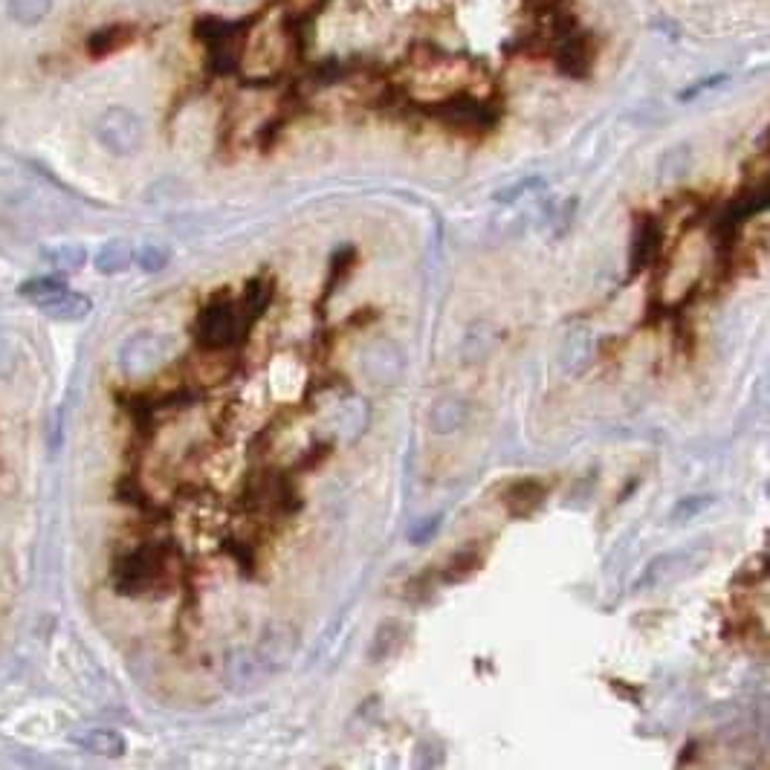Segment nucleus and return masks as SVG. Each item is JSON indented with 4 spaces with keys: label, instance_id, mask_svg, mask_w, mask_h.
<instances>
[{
    "label": "nucleus",
    "instance_id": "27",
    "mask_svg": "<svg viewBox=\"0 0 770 770\" xmlns=\"http://www.w3.org/2000/svg\"><path fill=\"white\" fill-rule=\"evenodd\" d=\"M478 565H481V556H478L475 550H461V553H455V556H452L446 579H452V582L467 579L469 574H475V571H478Z\"/></svg>",
    "mask_w": 770,
    "mask_h": 770
},
{
    "label": "nucleus",
    "instance_id": "31",
    "mask_svg": "<svg viewBox=\"0 0 770 770\" xmlns=\"http://www.w3.org/2000/svg\"><path fill=\"white\" fill-rule=\"evenodd\" d=\"M438 527H440V516L423 519V522H420V527H414L412 533H409V539H412L414 545H423L429 536H435V533H438Z\"/></svg>",
    "mask_w": 770,
    "mask_h": 770
},
{
    "label": "nucleus",
    "instance_id": "16",
    "mask_svg": "<svg viewBox=\"0 0 770 770\" xmlns=\"http://www.w3.org/2000/svg\"><path fill=\"white\" fill-rule=\"evenodd\" d=\"M76 742L82 744L87 753H93V756H105V759H119V756H125V750H128L125 736H122V733H116V730H108V727L87 730V733L79 736Z\"/></svg>",
    "mask_w": 770,
    "mask_h": 770
},
{
    "label": "nucleus",
    "instance_id": "3",
    "mask_svg": "<svg viewBox=\"0 0 770 770\" xmlns=\"http://www.w3.org/2000/svg\"><path fill=\"white\" fill-rule=\"evenodd\" d=\"M96 139L113 157H134L142 148L145 125L131 108H108L96 122Z\"/></svg>",
    "mask_w": 770,
    "mask_h": 770
},
{
    "label": "nucleus",
    "instance_id": "9",
    "mask_svg": "<svg viewBox=\"0 0 770 770\" xmlns=\"http://www.w3.org/2000/svg\"><path fill=\"white\" fill-rule=\"evenodd\" d=\"M438 119H443L446 125L452 128H467V131H481V128H490L495 122L493 110L469 96H455L449 102H443L435 108Z\"/></svg>",
    "mask_w": 770,
    "mask_h": 770
},
{
    "label": "nucleus",
    "instance_id": "8",
    "mask_svg": "<svg viewBox=\"0 0 770 770\" xmlns=\"http://www.w3.org/2000/svg\"><path fill=\"white\" fill-rule=\"evenodd\" d=\"M545 495H548V487L539 478H519L504 487L501 504L510 519H530L545 504Z\"/></svg>",
    "mask_w": 770,
    "mask_h": 770
},
{
    "label": "nucleus",
    "instance_id": "23",
    "mask_svg": "<svg viewBox=\"0 0 770 770\" xmlns=\"http://www.w3.org/2000/svg\"><path fill=\"white\" fill-rule=\"evenodd\" d=\"M64 290L67 287L61 281H55V278H32L27 284H21V296L27 302L38 304V307H47L50 302H55Z\"/></svg>",
    "mask_w": 770,
    "mask_h": 770
},
{
    "label": "nucleus",
    "instance_id": "17",
    "mask_svg": "<svg viewBox=\"0 0 770 770\" xmlns=\"http://www.w3.org/2000/svg\"><path fill=\"white\" fill-rule=\"evenodd\" d=\"M50 319L55 322H82L90 316L93 310V302L82 296V293H73V290H64L55 302H50L47 307H41Z\"/></svg>",
    "mask_w": 770,
    "mask_h": 770
},
{
    "label": "nucleus",
    "instance_id": "22",
    "mask_svg": "<svg viewBox=\"0 0 770 770\" xmlns=\"http://www.w3.org/2000/svg\"><path fill=\"white\" fill-rule=\"evenodd\" d=\"M273 296V284H267V278H252L244 290V313H247V325H252L270 304Z\"/></svg>",
    "mask_w": 770,
    "mask_h": 770
},
{
    "label": "nucleus",
    "instance_id": "26",
    "mask_svg": "<svg viewBox=\"0 0 770 770\" xmlns=\"http://www.w3.org/2000/svg\"><path fill=\"white\" fill-rule=\"evenodd\" d=\"M710 504H713V498H710V495H689V498H681V501L672 507L669 522L672 524L692 522V519H695V516H701Z\"/></svg>",
    "mask_w": 770,
    "mask_h": 770
},
{
    "label": "nucleus",
    "instance_id": "30",
    "mask_svg": "<svg viewBox=\"0 0 770 770\" xmlns=\"http://www.w3.org/2000/svg\"><path fill=\"white\" fill-rule=\"evenodd\" d=\"M533 189H545V180H539V177H527L524 183H516V186H510V189H504V192L495 194V200H498V203H516L519 197H524L527 192H533Z\"/></svg>",
    "mask_w": 770,
    "mask_h": 770
},
{
    "label": "nucleus",
    "instance_id": "12",
    "mask_svg": "<svg viewBox=\"0 0 770 770\" xmlns=\"http://www.w3.org/2000/svg\"><path fill=\"white\" fill-rule=\"evenodd\" d=\"M556 64L565 76H577L582 79L588 70H591V50H588V41L582 35H562L559 38V47H556Z\"/></svg>",
    "mask_w": 770,
    "mask_h": 770
},
{
    "label": "nucleus",
    "instance_id": "20",
    "mask_svg": "<svg viewBox=\"0 0 770 770\" xmlns=\"http://www.w3.org/2000/svg\"><path fill=\"white\" fill-rule=\"evenodd\" d=\"M9 18L21 27H38L50 12H53V0H9L6 3Z\"/></svg>",
    "mask_w": 770,
    "mask_h": 770
},
{
    "label": "nucleus",
    "instance_id": "29",
    "mask_svg": "<svg viewBox=\"0 0 770 770\" xmlns=\"http://www.w3.org/2000/svg\"><path fill=\"white\" fill-rule=\"evenodd\" d=\"M768 577V556L765 553H759V556H753V559H747L744 562V568L736 574V582H747V585H753L756 579H765Z\"/></svg>",
    "mask_w": 770,
    "mask_h": 770
},
{
    "label": "nucleus",
    "instance_id": "19",
    "mask_svg": "<svg viewBox=\"0 0 770 770\" xmlns=\"http://www.w3.org/2000/svg\"><path fill=\"white\" fill-rule=\"evenodd\" d=\"M131 261H134V249L122 238H113L108 244H102V249L96 252V270L102 275L125 273L131 267Z\"/></svg>",
    "mask_w": 770,
    "mask_h": 770
},
{
    "label": "nucleus",
    "instance_id": "32",
    "mask_svg": "<svg viewBox=\"0 0 770 770\" xmlns=\"http://www.w3.org/2000/svg\"><path fill=\"white\" fill-rule=\"evenodd\" d=\"M229 3H244V0H229Z\"/></svg>",
    "mask_w": 770,
    "mask_h": 770
},
{
    "label": "nucleus",
    "instance_id": "6",
    "mask_svg": "<svg viewBox=\"0 0 770 770\" xmlns=\"http://www.w3.org/2000/svg\"><path fill=\"white\" fill-rule=\"evenodd\" d=\"M299 646H302V637H299V629L287 620H270L264 629H261V637H258V649H255V658L261 660V666L267 672H284L293 658L299 655Z\"/></svg>",
    "mask_w": 770,
    "mask_h": 770
},
{
    "label": "nucleus",
    "instance_id": "2",
    "mask_svg": "<svg viewBox=\"0 0 770 770\" xmlns=\"http://www.w3.org/2000/svg\"><path fill=\"white\" fill-rule=\"evenodd\" d=\"M710 559H713V550L707 545H689V548L660 553L643 568L640 579L634 582V591H660V588L678 585L684 579L701 574L710 565Z\"/></svg>",
    "mask_w": 770,
    "mask_h": 770
},
{
    "label": "nucleus",
    "instance_id": "7",
    "mask_svg": "<svg viewBox=\"0 0 770 770\" xmlns=\"http://www.w3.org/2000/svg\"><path fill=\"white\" fill-rule=\"evenodd\" d=\"M406 371V357L391 339H377L362 354V374L374 385H394Z\"/></svg>",
    "mask_w": 770,
    "mask_h": 770
},
{
    "label": "nucleus",
    "instance_id": "14",
    "mask_svg": "<svg viewBox=\"0 0 770 770\" xmlns=\"http://www.w3.org/2000/svg\"><path fill=\"white\" fill-rule=\"evenodd\" d=\"M469 417V403L461 397H443L429 409V426L435 435H452L458 432Z\"/></svg>",
    "mask_w": 770,
    "mask_h": 770
},
{
    "label": "nucleus",
    "instance_id": "4",
    "mask_svg": "<svg viewBox=\"0 0 770 770\" xmlns=\"http://www.w3.org/2000/svg\"><path fill=\"white\" fill-rule=\"evenodd\" d=\"M177 354V342L168 333H137L131 336L122 351H119V365L125 374L142 377L157 368H163L168 359Z\"/></svg>",
    "mask_w": 770,
    "mask_h": 770
},
{
    "label": "nucleus",
    "instance_id": "25",
    "mask_svg": "<svg viewBox=\"0 0 770 770\" xmlns=\"http://www.w3.org/2000/svg\"><path fill=\"white\" fill-rule=\"evenodd\" d=\"M134 261L139 264V270H145V273H160V270L168 267L171 252H168L163 244H142V247L134 252Z\"/></svg>",
    "mask_w": 770,
    "mask_h": 770
},
{
    "label": "nucleus",
    "instance_id": "15",
    "mask_svg": "<svg viewBox=\"0 0 770 770\" xmlns=\"http://www.w3.org/2000/svg\"><path fill=\"white\" fill-rule=\"evenodd\" d=\"M131 41H134V29L128 24H110L87 38V53L90 58H108V55L119 53L122 47H128Z\"/></svg>",
    "mask_w": 770,
    "mask_h": 770
},
{
    "label": "nucleus",
    "instance_id": "1",
    "mask_svg": "<svg viewBox=\"0 0 770 770\" xmlns=\"http://www.w3.org/2000/svg\"><path fill=\"white\" fill-rule=\"evenodd\" d=\"M168 574V548L163 545H142L125 553L113 568V585L119 594L139 597L154 588H163Z\"/></svg>",
    "mask_w": 770,
    "mask_h": 770
},
{
    "label": "nucleus",
    "instance_id": "13",
    "mask_svg": "<svg viewBox=\"0 0 770 770\" xmlns=\"http://www.w3.org/2000/svg\"><path fill=\"white\" fill-rule=\"evenodd\" d=\"M409 640V632L400 620H383L377 626V632L371 637V646H368V660L371 663H380V660L394 658L400 655V649L406 646Z\"/></svg>",
    "mask_w": 770,
    "mask_h": 770
},
{
    "label": "nucleus",
    "instance_id": "10",
    "mask_svg": "<svg viewBox=\"0 0 770 770\" xmlns=\"http://www.w3.org/2000/svg\"><path fill=\"white\" fill-rule=\"evenodd\" d=\"M660 241H663V229L652 215H640L634 223V238L632 252H629V270L632 275L643 273L660 252Z\"/></svg>",
    "mask_w": 770,
    "mask_h": 770
},
{
    "label": "nucleus",
    "instance_id": "5",
    "mask_svg": "<svg viewBox=\"0 0 770 770\" xmlns=\"http://www.w3.org/2000/svg\"><path fill=\"white\" fill-rule=\"evenodd\" d=\"M194 339L203 351H223L229 345H235L238 339V310L226 296L209 302L197 322H194Z\"/></svg>",
    "mask_w": 770,
    "mask_h": 770
},
{
    "label": "nucleus",
    "instance_id": "21",
    "mask_svg": "<svg viewBox=\"0 0 770 770\" xmlns=\"http://www.w3.org/2000/svg\"><path fill=\"white\" fill-rule=\"evenodd\" d=\"M44 261L61 270V273H73V270H82L84 261H87V249L82 244H58V247L44 249Z\"/></svg>",
    "mask_w": 770,
    "mask_h": 770
},
{
    "label": "nucleus",
    "instance_id": "18",
    "mask_svg": "<svg viewBox=\"0 0 770 770\" xmlns=\"http://www.w3.org/2000/svg\"><path fill=\"white\" fill-rule=\"evenodd\" d=\"M594 357V336L588 330H577L565 339V351H562V365L568 374H582Z\"/></svg>",
    "mask_w": 770,
    "mask_h": 770
},
{
    "label": "nucleus",
    "instance_id": "24",
    "mask_svg": "<svg viewBox=\"0 0 770 770\" xmlns=\"http://www.w3.org/2000/svg\"><path fill=\"white\" fill-rule=\"evenodd\" d=\"M354 264H357V249L354 247H342L336 255H333V258H330V275H328V281H325V296H322V304L328 302L330 296H333V287H339V281L354 270Z\"/></svg>",
    "mask_w": 770,
    "mask_h": 770
},
{
    "label": "nucleus",
    "instance_id": "28",
    "mask_svg": "<svg viewBox=\"0 0 770 770\" xmlns=\"http://www.w3.org/2000/svg\"><path fill=\"white\" fill-rule=\"evenodd\" d=\"M18 368V351H15V342L0 333V380H9Z\"/></svg>",
    "mask_w": 770,
    "mask_h": 770
},
{
    "label": "nucleus",
    "instance_id": "11",
    "mask_svg": "<svg viewBox=\"0 0 770 770\" xmlns=\"http://www.w3.org/2000/svg\"><path fill=\"white\" fill-rule=\"evenodd\" d=\"M264 675H267V669L249 652H232L226 660V681L232 684L235 692H249V689L261 687Z\"/></svg>",
    "mask_w": 770,
    "mask_h": 770
}]
</instances>
